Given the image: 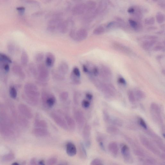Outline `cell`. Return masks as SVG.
Here are the masks:
<instances>
[{"instance_id":"cell-1","label":"cell","mask_w":165,"mask_h":165,"mask_svg":"<svg viewBox=\"0 0 165 165\" xmlns=\"http://www.w3.org/2000/svg\"><path fill=\"white\" fill-rule=\"evenodd\" d=\"M48 67L45 64H39L37 66L38 80L41 85H45L47 84L49 76V72Z\"/></svg>"},{"instance_id":"cell-2","label":"cell","mask_w":165,"mask_h":165,"mask_svg":"<svg viewBox=\"0 0 165 165\" xmlns=\"http://www.w3.org/2000/svg\"><path fill=\"white\" fill-rule=\"evenodd\" d=\"M41 99L42 104L45 108H52L56 104V99L55 95L48 91H42Z\"/></svg>"},{"instance_id":"cell-3","label":"cell","mask_w":165,"mask_h":165,"mask_svg":"<svg viewBox=\"0 0 165 165\" xmlns=\"http://www.w3.org/2000/svg\"><path fill=\"white\" fill-rule=\"evenodd\" d=\"M88 35V33L87 30L83 28L78 30L72 29L69 33V36L71 38L77 41H82L85 40Z\"/></svg>"},{"instance_id":"cell-4","label":"cell","mask_w":165,"mask_h":165,"mask_svg":"<svg viewBox=\"0 0 165 165\" xmlns=\"http://www.w3.org/2000/svg\"><path fill=\"white\" fill-rule=\"evenodd\" d=\"M53 121L57 125L65 130L68 129L65 118L57 113L53 112L51 114Z\"/></svg>"},{"instance_id":"cell-5","label":"cell","mask_w":165,"mask_h":165,"mask_svg":"<svg viewBox=\"0 0 165 165\" xmlns=\"http://www.w3.org/2000/svg\"><path fill=\"white\" fill-rule=\"evenodd\" d=\"M150 111L153 119L156 122H161L162 120L161 112L159 106L156 103H152Z\"/></svg>"},{"instance_id":"cell-6","label":"cell","mask_w":165,"mask_h":165,"mask_svg":"<svg viewBox=\"0 0 165 165\" xmlns=\"http://www.w3.org/2000/svg\"><path fill=\"white\" fill-rule=\"evenodd\" d=\"M12 61L7 55L0 53V68L3 69L6 73L9 70V64L11 63Z\"/></svg>"},{"instance_id":"cell-7","label":"cell","mask_w":165,"mask_h":165,"mask_svg":"<svg viewBox=\"0 0 165 165\" xmlns=\"http://www.w3.org/2000/svg\"><path fill=\"white\" fill-rule=\"evenodd\" d=\"M75 120L78 128L81 129L84 125L85 123V118L84 114L80 110H76L74 113Z\"/></svg>"},{"instance_id":"cell-8","label":"cell","mask_w":165,"mask_h":165,"mask_svg":"<svg viewBox=\"0 0 165 165\" xmlns=\"http://www.w3.org/2000/svg\"><path fill=\"white\" fill-rule=\"evenodd\" d=\"M91 127L89 125L86 124L83 126L82 131V136L84 140V144L86 146L89 148L90 146L91 142L90 136Z\"/></svg>"},{"instance_id":"cell-9","label":"cell","mask_w":165,"mask_h":165,"mask_svg":"<svg viewBox=\"0 0 165 165\" xmlns=\"http://www.w3.org/2000/svg\"><path fill=\"white\" fill-rule=\"evenodd\" d=\"M85 11V3H80L76 4L73 6L72 12L74 15H79L84 14Z\"/></svg>"},{"instance_id":"cell-10","label":"cell","mask_w":165,"mask_h":165,"mask_svg":"<svg viewBox=\"0 0 165 165\" xmlns=\"http://www.w3.org/2000/svg\"><path fill=\"white\" fill-rule=\"evenodd\" d=\"M121 150L124 159L126 162L128 163H132L133 159L130 155L128 147L126 145H124L122 147Z\"/></svg>"},{"instance_id":"cell-11","label":"cell","mask_w":165,"mask_h":165,"mask_svg":"<svg viewBox=\"0 0 165 165\" xmlns=\"http://www.w3.org/2000/svg\"><path fill=\"white\" fill-rule=\"evenodd\" d=\"M34 134L36 136L40 137H46L49 136L50 133L47 128H36L33 131Z\"/></svg>"},{"instance_id":"cell-12","label":"cell","mask_w":165,"mask_h":165,"mask_svg":"<svg viewBox=\"0 0 165 165\" xmlns=\"http://www.w3.org/2000/svg\"><path fill=\"white\" fill-rule=\"evenodd\" d=\"M100 75L104 80L109 81L112 78V73L109 68L104 66H103L101 68Z\"/></svg>"},{"instance_id":"cell-13","label":"cell","mask_w":165,"mask_h":165,"mask_svg":"<svg viewBox=\"0 0 165 165\" xmlns=\"http://www.w3.org/2000/svg\"><path fill=\"white\" fill-rule=\"evenodd\" d=\"M45 65L47 67H52L54 66L56 61L55 55L50 52L46 53L45 56Z\"/></svg>"},{"instance_id":"cell-14","label":"cell","mask_w":165,"mask_h":165,"mask_svg":"<svg viewBox=\"0 0 165 165\" xmlns=\"http://www.w3.org/2000/svg\"><path fill=\"white\" fill-rule=\"evenodd\" d=\"M69 25V22L68 20H62L58 24L57 30L61 33H66L68 31Z\"/></svg>"},{"instance_id":"cell-15","label":"cell","mask_w":165,"mask_h":165,"mask_svg":"<svg viewBox=\"0 0 165 165\" xmlns=\"http://www.w3.org/2000/svg\"><path fill=\"white\" fill-rule=\"evenodd\" d=\"M66 152L69 156H75L77 153V149L74 144L71 142L68 143L66 145Z\"/></svg>"},{"instance_id":"cell-16","label":"cell","mask_w":165,"mask_h":165,"mask_svg":"<svg viewBox=\"0 0 165 165\" xmlns=\"http://www.w3.org/2000/svg\"><path fill=\"white\" fill-rule=\"evenodd\" d=\"M64 118L68 128L71 131L74 130L76 128V123L73 118L68 115H65Z\"/></svg>"},{"instance_id":"cell-17","label":"cell","mask_w":165,"mask_h":165,"mask_svg":"<svg viewBox=\"0 0 165 165\" xmlns=\"http://www.w3.org/2000/svg\"><path fill=\"white\" fill-rule=\"evenodd\" d=\"M69 69L68 64L66 62L63 61L59 64L57 70L61 74L65 76L68 73Z\"/></svg>"},{"instance_id":"cell-18","label":"cell","mask_w":165,"mask_h":165,"mask_svg":"<svg viewBox=\"0 0 165 165\" xmlns=\"http://www.w3.org/2000/svg\"><path fill=\"white\" fill-rule=\"evenodd\" d=\"M156 43L155 40H145L142 43V46L144 49L148 50L153 46Z\"/></svg>"},{"instance_id":"cell-19","label":"cell","mask_w":165,"mask_h":165,"mask_svg":"<svg viewBox=\"0 0 165 165\" xmlns=\"http://www.w3.org/2000/svg\"><path fill=\"white\" fill-rule=\"evenodd\" d=\"M110 152L114 156L118 155V144L115 142H112L108 146Z\"/></svg>"},{"instance_id":"cell-20","label":"cell","mask_w":165,"mask_h":165,"mask_svg":"<svg viewBox=\"0 0 165 165\" xmlns=\"http://www.w3.org/2000/svg\"><path fill=\"white\" fill-rule=\"evenodd\" d=\"M35 125L36 128H47L48 127L47 122L43 119H37L36 120Z\"/></svg>"},{"instance_id":"cell-21","label":"cell","mask_w":165,"mask_h":165,"mask_svg":"<svg viewBox=\"0 0 165 165\" xmlns=\"http://www.w3.org/2000/svg\"><path fill=\"white\" fill-rule=\"evenodd\" d=\"M79 156L82 159H85L87 157V153L85 147L82 143H81L79 145Z\"/></svg>"},{"instance_id":"cell-22","label":"cell","mask_w":165,"mask_h":165,"mask_svg":"<svg viewBox=\"0 0 165 165\" xmlns=\"http://www.w3.org/2000/svg\"><path fill=\"white\" fill-rule=\"evenodd\" d=\"M52 74L54 79L56 80H62L65 79L64 76L61 74L57 70L53 69L52 71Z\"/></svg>"},{"instance_id":"cell-23","label":"cell","mask_w":165,"mask_h":165,"mask_svg":"<svg viewBox=\"0 0 165 165\" xmlns=\"http://www.w3.org/2000/svg\"><path fill=\"white\" fill-rule=\"evenodd\" d=\"M114 46L116 49L122 52H123L124 53H127L130 52V50L129 49V48L122 44L116 43Z\"/></svg>"},{"instance_id":"cell-24","label":"cell","mask_w":165,"mask_h":165,"mask_svg":"<svg viewBox=\"0 0 165 165\" xmlns=\"http://www.w3.org/2000/svg\"><path fill=\"white\" fill-rule=\"evenodd\" d=\"M21 61L22 64L24 66L27 65L29 61V56L26 51H23L21 57Z\"/></svg>"},{"instance_id":"cell-25","label":"cell","mask_w":165,"mask_h":165,"mask_svg":"<svg viewBox=\"0 0 165 165\" xmlns=\"http://www.w3.org/2000/svg\"><path fill=\"white\" fill-rule=\"evenodd\" d=\"M105 31V29L104 27L99 26L93 30V34L94 35H100L104 34Z\"/></svg>"},{"instance_id":"cell-26","label":"cell","mask_w":165,"mask_h":165,"mask_svg":"<svg viewBox=\"0 0 165 165\" xmlns=\"http://www.w3.org/2000/svg\"><path fill=\"white\" fill-rule=\"evenodd\" d=\"M136 98L139 100L143 99L145 97V94L141 90L137 89L134 92Z\"/></svg>"},{"instance_id":"cell-27","label":"cell","mask_w":165,"mask_h":165,"mask_svg":"<svg viewBox=\"0 0 165 165\" xmlns=\"http://www.w3.org/2000/svg\"><path fill=\"white\" fill-rule=\"evenodd\" d=\"M70 79L72 82L74 84L79 85L81 84V81L80 78L75 76L71 72L70 75Z\"/></svg>"},{"instance_id":"cell-28","label":"cell","mask_w":165,"mask_h":165,"mask_svg":"<svg viewBox=\"0 0 165 165\" xmlns=\"http://www.w3.org/2000/svg\"><path fill=\"white\" fill-rule=\"evenodd\" d=\"M156 21L158 23H162L165 21V15L161 12L157 13L156 14Z\"/></svg>"},{"instance_id":"cell-29","label":"cell","mask_w":165,"mask_h":165,"mask_svg":"<svg viewBox=\"0 0 165 165\" xmlns=\"http://www.w3.org/2000/svg\"><path fill=\"white\" fill-rule=\"evenodd\" d=\"M107 131L110 134H116L119 133V130L116 127L110 126L107 128Z\"/></svg>"},{"instance_id":"cell-30","label":"cell","mask_w":165,"mask_h":165,"mask_svg":"<svg viewBox=\"0 0 165 165\" xmlns=\"http://www.w3.org/2000/svg\"><path fill=\"white\" fill-rule=\"evenodd\" d=\"M69 93L67 91H63L59 94L60 99L62 102L66 101L68 100L69 97Z\"/></svg>"},{"instance_id":"cell-31","label":"cell","mask_w":165,"mask_h":165,"mask_svg":"<svg viewBox=\"0 0 165 165\" xmlns=\"http://www.w3.org/2000/svg\"><path fill=\"white\" fill-rule=\"evenodd\" d=\"M127 96L129 101L131 103L135 102L136 101V98L134 92L133 91L129 90L127 92Z\"/></svg>"},{"instance_id":"cell-32","label":"cell","mask_w":165,"mask_h":165,"mask_svg":"<svg viewBox=\"0 0 165 165\" xmlns=\"http://www.w3.org/2000/svg\"><path fill=\"white\" fill-rule=\"evenodd\" d=\"M44 53L42 52H40L36 54L35 58L36 61L37 62H40L43 60L44 57Z\"/></svg>"},{"instance_id":"cell-33","label":"cell","mask_w":165,"mask_h":165,"mask_svg":"<svg viewBox=\"0 0 165 165\" xmlns=\"http://www.w3.org/2000/svg\"><path fill=\"white\" fill-rule=\"evenodd\" d=\"M14 158L15 156L13 154L9 153L3 156V160L5 162H9L12 160Z\"/></svg>"},{"instance_id":"cell-34","label":"cell","mask_w":165,"mask_h":165,"mask_svg":"<svg viewBox=\"0 0 165 165\" xmlns=\"http://www.w3.org/2000/svg\"><path fill=\"white\" fill-rule=\"evenodd\" d=\"M155 18L153 17L146 18L144 20V22L146 25H151L154 24L155 23Z\"/></svg>"},{"instance_id":"cell-35","label":"cell","mask_w":165,"mask_h":165,"mask_svg":"<svg viewBox=\"0 0 165 165\" xmlns=\"http://www.w3.org/2000/svg\"><path fill=\"white\" fill-rule=\"evenodd\" d=\"M57 159L56 157H52L48 160L46 165H55L57 163Z\"/></svg>"},{"instance_id":"cell-36","label":"cell","mask_w":165,"mask_h":165,"mask_svg":"<svg viewBox=\"0 0 165 165\" xmlns=\"http://www.w3.org/2000/svg\"><path fill=\"white\" fill-rule=\"evenodd\" d=\"M129 23L130 26L133 29L137 30L138 27V25L135 21L133 19H129L128 21Z\"/></svg>"},{"instance_id":"cell-37","label":"cell","mask_w":165,"mask_h":165,"mask_svg":"<svg viewBox=\"0 0 165 165\" xmlns=\"http://www.w3.org/2000/svg\"><path fill=\"white\" fill-rule=\"evenodd\" d=\"M73 74L77 77L80 78L81 77V73L79 68L77 67H75L73 69L72 72Z\"/></svg>"},{"instance_id":"cell-38","label":"cell","mask_w":165,"mask_h":165,"mask_svg":"<svg viewBox=\"0 0 165 165\" xmlns=\"http://www.w3.org/2000/svg\"><path fill=\"white\" fill-rule=\"evenodd\" d=\"M90 105V103L89 101L87 100L84 99L81 102V105L82 107L84 108H88Z\"/></svg>"},{"instance_id":"cell-39","label":"cell","mask_w":165,"mask_h":165,"mask_svg":"<svg viewBox=\"0 0 165 165\" xmlns=\"http://www.w3.org/2000/svg\"><path fill=\"white\" fill-rule=\"evenodd\" d=\"M103 117L106 123H109L111 121L110 117L108 114V112L106 111H105L103 112Z\"/></svg>"},{"instance_id":"cell-40","label":"cell","mask_w":165,"mask_h":165,"mask_svg":"<svg viewBox=\"0 0 165 165\" xmlns=\"http://www.w3.org/2000/svg\"><path fill=\"white\" fill-rule=\"evenodd\" d=\"M112 121V123L115 125L118 126H121L123 124V122L120 119L118 118H115V119H113L111 121Z\"/></svg>"},{"instance_id":"cell-41","label":"cell","mask_w":165,"mask_h":165,"mask_svg":"<svg viewBox=\"0 0 165 165\" xmlns=\"http://www.w3.org/2000/svg\"><path fill=\"white\" fill-rule=\"evenodd\" d=\"M90 165H104L102 162L100 160L95 159L92 161L90 163Z\"/></svg>"},{"instance_id":"cell-42","label":"cell","mask_w":165,"mask_h":165,"mask_svg":"<svg viewBox=\"0 0 165 165\" xmlns=\"http://www.w3.org/2000/svg\"><path fill=\"white\" fill-rule=\"evenodd\" d=\"M10 94L11 96L13 98H15L17 96V91L14 87H12L10 89Z\"/></svg>"},{"instance_id":"cell-43","label":"cell","mask_w":165,"mask_h":165,"mask_svg":"<svg viewBox=\"0 0 165 165\" xmlns=\"http://www.w3.org/2000/svg\"><path fill=\"white\" fill-rule=\"evenodd\" d=\"M139 122L140 125L142 127L144 128L145 129H147V124H146L145 121H144V120L143 118H140L139 119Z\"/></svg>"},{"instance_id":"cell-44","label":"cell","mask_w":165,"mask_h":165,"mask_svg":"<svg viewBox=\"0 0 165 165\" xmlns=\"http://www.w3.org/2000/svg\"><path fill=\"white\" fill-rule=\"evenodd\" d=\"M158 37L155 35H147L145 36L143 38L146 40H155L158 39Z\"/></svg>"},{"instance_id":"cell-45","label":"cell","mask_w":165,"mask_h":165,"mask_svg":"<svg viewBox=\"0 0 165 165\" xmlns=\"http://www.w3.org/2000/svg\"><path fill=\"white\" fill-rule=\"evenodd\" d=\"M16 9L20 15H23L25 11V8L23 6H18L17 7Z\"/></svg>"},{"instance_id":"cell-46","label":"cell","mask_w":165,"mask_h":165,"mask_svg":"<svg viewBox=\"0 0 165 165\" xmlns=\"http://www.w3.org/2000/svg\"><path fill=\"white\" fill-rule=\"evenodd\" d=\"M79 96L77 92L74 93L73 95V101L76 105H78L79 101Z\"/></svg>"},{"instance_id":"cell-47","label":"cell","mask_w":165,"mask_h":165,"mask_svg":"<svg viewBox=\"0 0 165 165\" xmlns=\"http://www.w3.org/2000/svg\"><path fill=\"white\" fill-rule=\"evenodd\" d=\"M119 23L115 21L111 22L108 24L107 25V28H112L113 27L118 26H119Z\"/></svg>"},{"instance_id":"cell-48","label":"cell","mask_w":165,"mask_h":165,"mask_svg":"<svg viewBox=\"0 0 165 165\" xmlns=\"http://www.w3.org/2000/svg\"><path fill=\"white\" fill-rule=\"evenodd\" d=\"M164 49V48L163 47V46L160 45H158L155 46V47L153 49L156 52L162 51Z\"/></svg>"},{"instance_id":"cell-49","label":"cell","mask_w":165,"mask_h":165,"mask_svg":"<svg viewBox=\"0 0 165 165\" xmlns=\"http://www.w3.org/2000/svg\"><path fill=\"white\" fill-rule=\"evenodd\" d=\"M82 70L85 73L89 74V69L87 66L86 64H84L83 65L82 67Z\"/></svg>"},{"instance_id":"cell-50","label":"cell","mask_w":165,"mask_h":165,"mask_svg":"<svg viewBox=\"0 0 165 165\" xmlns=\"http://www.w3.org/2000/svg\"><path fill=\"white\" fill-rule=\"evenodd\" d=\"M30 165H39L36 158H32L30 160Z\"/></svg>"},{"instance_id":"cell-51","label":"cell","mask_w":165,"mask_h":165,"mask_svg":"<svg viewBox=\"0 0 165 165\" xmlns=\"http://www.w3.org/2000/svg\"><path fill=\"white\" fill-rule=\"evenodd\" d=\"M118 81L119 83L122 84H124V85L126 84V81L123 78H122V77L119 78L118 79Z\"/></svg>"},{"instance_id":"cell-52","label":"cell","mask_w":165,"mask_h":165,"mask_svg":"<svg viewBox=\"0 0 165 165\" xmlns=\"http://www.w3.org/2000/svg\"><path fill=\"white\" fill-rule=\"evenodd\" d=\"M14 46L12 44H9L8 46V49L9 52L13 53L14 50Z\"/></svg>"},{"instance_id":"cell-53","label":"cell","mask_w":165,"mask_h":165,"mask_svg":"<svg viewBox=\"0 0 165 165\" xmlns=\"http://www.w3.org/2000/svg\"><path fill=\"white\" fill-rule=\"evenodd\" d=\"M85 96L86 98L87 99V100H91L93 98V96L90 93H87L85 94Z\"/></svg>"},{"instance_id":"cell-54","label":"cell","mask_w":165,"mask_h":165,"mask_svg":"<svg viewBox=\"0 0 165 165\" xmlns=\"http://www.w3.org/2000/svg\"><path fill=\"white\" fill-rule=\"evenodd\" d=\"M135 9L133 7H131L128 9L127 11L130 14H132L134 13L135 12Z\"/></svg>"},{"instance_id":"cell-55","label":"cell","mask_w":165,"mask_h":165,"mask_svg":"<svg viewBox=\"0 0 165 165\" xmlns=\"http://www.w3.org/2000/svg\"><path fill=\"white\" fill-rule=\"evenodd\" d=\"M39 165H45L44 160H40L38 162Z\"/></svg>"},{"instance_id":"cell-56","label":"cell","mask_w":165,"mask_h":165,"mask_svg":"<svg viewBox=\"0 0 165 165\" xmlns=\"http://www.w3.org/2000/svg\"><path fill=\"white\" fill-rule=\"evenodd\" d=\"M160 6L162 7V8H165V4L164 3L161 2L159 4Z\"/></svg>"},{"instance_id":"cell-57","label":"cell","mask_w":165,"mask_h":165,"mask_svg":"<svg viewBox=\"0 0 165 165\" xmlns=\"http://www.w3.org/2000/svg\"><path fill=\"white\" fill-rule=\"evenodd\" d=\"M12 165H19V164H18V163L16 162H15L13 163V164H12Z\"/></svg>"},{"instance_id":"cell-58","label":"cell","mask_w":165,"mask_h":165,"mask_svg":"<svg viewBox=\"0 0 165 165\" xmlns=\"http://www.w3.org/2000/svg\"><path fill=\"white\" fill-rule=\"evenodd\" d=\"M57 165H65L64 164H58Z\"/></svg>"}]
</instances>
